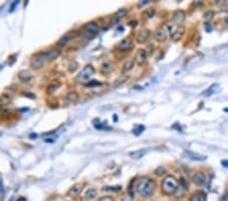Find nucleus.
Returning a JSON list of instances; mask_svg holds the SVG:
<instances>
[{
  "label": "nucleus",
  "instance_id": "obj_1",
  "mask_svg": "<svg viewBox=\"0 0 228 201\" xmlns=\"http://www.w3.org/2000/svg\"><path fill=\"white\" fill-rule=\"evenodd\" d=\"M137 192L140 194L142 197L148 198L153 195L156 189V183L154 180L150 178H142L137 183Z\"/></svg>",
  "mask_w": 228,
  "mask_h": 201
},
{
  "label": "nucleus",
  "instance_id": "obj_2",
  "mask_svg": "<svg viewBox=\"0 0 228 201\" xmlns=\"http://www.w3.org/2000/svg\"><path fill=\"white\" fill-rule=\"evenodd\" d=\"M178 187V181L174 176H167L161 182V191L165 194V195H171L174 194Z\"/></svg>",
  "mask_w": 228,
  "mask_h": 201
},
{
  "label": "nucleus",
  "instance_id": "obj_3",
  "mask_svg": "<svg viewBox=\"0 0 228 201\" xmlns=\"http://www.w3.org/2000/svg\"><path fill=\"white\" fill-rule=\"evenodd\" d=\"M46 62H48L47 55H46V51H43V52H39L33 56V58L30 59V66L34 70H40L44 67Z\"/></svg>",
  "mask_w": 228,
  "mask_h": 201
},
{
  "label": "nucleus",
  "instance_id": "obj_4",
  "mask_svg": "<svg viewBox=\"0 0 228 201\" xmlns=\"http://www.w3.org/2000/svg\"><path fill=\"white\" fill-rule=\"evenodd\" d=\"M94 73H96L94 67L91 65V64H88V65H86L85 67L79 72L78 76H77V79H78V80H87V79H89Z\"/></svg>",
  "mask_w": 228,
  "mask_h": 201
},
{
  "label": "nucleus",
  "instance_id": "obj_5",
  "mask_svg": "<svg viewBox=\"0 0 228 201\" xmlns=\"http://www.w3.org/2000/svg\"><path fill=\"white\" fill-rule=\"evenodd\" d=\"M133 48H134V42L130 38L123 39L117 46V49L119 51H122V52H127V51L132 50Z\"/></svg>",
  "mask_w": 228,
  "mask_h": 201
},
{
  "label": "nucleus",
  "instance_id": "obj_6",
  "mask_svg": "<svg viewBox=\"0 0 228 201\" xmlns=\"http://www.w3.org/2000/svg\"><path fill=\"white\" fill-rule=\"evenodd\" d=\"M147 60V52L144 49H139L135 54L134 61L139 65H143Z\"/></svg>",
  "mask_w": 228,
  "mask_h": 201
},
{
  "label": "nucleus",
  "instance_id": "obj_7",
  "mask_svg": "<svg viewBox=\"0 0 228 201\" xmlns=\"http://www.w3.org/2000/svg\"><path fill=\"white\" fill-rule=\"evenodd\" d=\"M74 37H75V32L67 33V34H65L64 36H62L61 38L58 40V42H57V46H58L59 48L65 47V46L70 42V40L73 39Z\"/></svg>",
  "mask_w": 228,
  "mask_h": 201
},
{
  "label": "nucleus",
  "instance_id": "obj_8",
  "mask_svg": "<svg viewBox=\"0 0 228 201\" xmlns=\"http://www.w3.org/2000/svg\"><path fill=\"white\" fill-rule=\"evenodd\" d=\"M154 37H155V40L157 42H159V43H163V42L166 40V37H167L166 28H165L164 26H159V28L155 31Z\"/></svg>",
  "mask_w": 228,
  "mask_h": 201
},
{
  "label": "nucleus",
  "instance_id": "obj_9",
  "mask_svg": "<svg viewBox=\"0 0 228 201\" xmlns=\"http://www.w3.org/2000/svg\"><path fill=\"white\" fill-rule=\"evenodd\" d=\"M83 187H84V185L81 184V183H77V184L73 185L71 188L68 190L67 196H69V197H76V196L79 195L80 192L83 190Z\"/></svg>",
  "mask_w": 228,
  "mask_h": 201
},
{
  "label": "nucleus",
  "instance_id": "obj_10",
  "mask_svg": "<svg viewBox=\"0 0 228 201\" xmlns=\"http://www.w3.org/2000/svg\"><path fill=\"white\" fill-rule=\"evenodd\" d=\"M79 99V96L76 92H69L65 97H64V102L66 105H72L75 104Z\"/></svg>",
  "mask_w": 228,
  "mask_h": 201
},
{
  "label": "nucleus",
  "instance_id": "obj_11",
  "mask_svg": "<svg viewBox=\"0 0 228 201\" xmlns=\"http://www.w3.org/2000/svg\"><path fill=\"white\" fill-rule=\"evenodd\" d=\"M206 175L203 172H197L196 174L193 177V181H194L195 184L199 185V186H203V185L206 184Z\"/></svg>",
  "mask_w": 228,
  "mask_h": 201
},
{
  "label": "nucleus",
  "instance_id": "obj_12",
  "mask_svg": "<svg viewBox=\"0 0 228 201\" xmlns=\"http://www.w3.org/2000/svg\"><path fill=\"white\" fill-rule=\"evenodd\" d=\"M185 32H186V28L183 26H178L173 32L171 33V39L173 40L174 42L178 41L183 38V36L185 35Z\"/></svg>",
  "mask_w": 228,
  "mask_h": 201
},
{
  "label": "nucleus",
  "instance_id": "obj_13",
  "mask_svg": "<svg viewBox=\"0 0 228 201\" xmlns=\"http://www.w3.org/2000/svg\"><path fill=\"white\" fill-rule=\"evenodd\" d=\"M46 55H47V59L48 62H51V61H54L58 58L59 56L61 55V50L60 49H50L46 51Z\"/></svg>",
  "mask_w": 228,
  "mask_h": 201
},
{
  "label": "nucleus",
  "instance_id": "obj_14",
  "mask_svg": "<svg viewBox=\"0 0 228 201\" xmlns=\"http://www.w3.org/2000/svg\"><path fill=\"white\" fill-rule=\"evenodd\" d=\"M150 37V31L147 28H142L139 31L138 35H137V41L138 43H145Z\"/></svg>",
  "mask_w": 228,
  "mask_h": 201
},
{
  "label": "nucleus",
  "instance_id": "obj_15",
  "mask_svg": "<svg viewBox=\"0 0 228 201\" xmlns=\"http://www.w3.org/2000/svg\"><path fill=\"white\" fill-rule=\"evenodd\" d=\"M83 28L87 33H89V34H96L99 30L98 25H97L96 21H89V23H86L85 25L83 26Z\"/></svg>",
  "mask_w": 228,
  "mask_h": 201
},
{
  "label": "nucleus",
  "instance_id": "obj_16",
  "mask_svg": "<svg viewBox=\"0 0 228 201\" xmlns=\"http://www.w3.org/2000/svg\"><path fill=\"white\" fill-rule=\"evenodd\" d=\"M186 18V12L183 10H176V11L173 12L171 16V19L173 23H181L185 21Z\"/></svg>",
  "mask_w": 228,
  "mask_h": 201
},
{
  "label": "nucleus",
  "instance_id": "obj_17",
  "mask_svg": "<svg viewBox=\"0 0 228 201\" xmlns=\"http://www.w3.org/2000/svg\"><path fill=\"white\" fill-rule=\"evenodd\" d=\"M17 77H18L19 80H21L23 82H28V81L32 80L33 75L30 74V71H28V70H21V71L18 72Z\"/></svg>",
  "mask_w": 228,
  "mask_h": 201
},
{
  "label": "nucleus",
  "instance_id": "obj_18",
  "mask_svg": "<svg viewBox=\"0 0 228 201\" xmlns=\"http://www.w3.org/2000/svg\"><path fill=\"white\" fill-rule=\"evenodd\" d=\"M114 64H113L112 62H110V61H108V62H105L101 65V73L103 74V75H107V74H110V72L114 70Z\"/></svg>",
  "mask_w": 228,
  "mask_h": 201
},
{
  "label": "nucleus",
  "instance_id": "obj_19",
  "mask_svg": "<svg viewBox=\"0 0 228 201\" xmlns=\"http://www.w3.org/2000/svg\"><path fill=\"white\" fill-rule=\"evenodd\" d=\"M147 151L146 149H139V151H131L129 153L130 158H134V160H138V158H141L146 154Z\"/></svg>",
  "mask_w": 228,
  "mask_h": 201
},
{
  "label": "nucleus",
  "instance_id": "obj_20",
  "mask_svg": "<svg viewBox=\"0 0 228 201\" xmlns=\"http://www.w3.org/2000/svg\"><path fill=\"white\" fill-rule=\"evenodd\" d=\"M187 156L193 161H198V162H203V161H205L207 158L205 156H201V154L195 153V152L192 151H187Z\"/></svg>",
  "mask_w": 228,
  "mask_h": 201
},
{
  "label": "nucleus",
  "instance_id": "obj_21",
  "mask_svg": "<svg viewBox=\"0 0 228 201\" xmlns=\"http://www.w3.org/2000/svg\"><path fill=\"white\" fill-rule=\"evenodd\" d=\"M61 87V82L60 81H52V82L50 83V85H48L47 87V92L48 94H53V92H55L57 89H58L59 87Z\"/></svg>",
  "mask_w": 228,
  "mask_h": 201
},
{
  "label": "nucleus",
  "instance_id": "obj_22",
  "mask_svg": "<svg viewBox=\"0 0 228 201\" xmlns=\"http://www.w3.org/2000/svg\"><path fill=\"white\" fill-rule=\"evenodd\" d=\"M207 196L204 192H197L190 198V201H206Z\"/></svg>",
  "mask_w": 228,
  "mask_h": 201
},
{
  "label": "nucleus",
  "instance_id": "obj_23",
  "mask_svg": "<svg viewBox=\"0 0 228 201\" xmlns=\"http://www.w3.org/2000/svg\"><path fill=\"white\" fill-rule=\"evenodd\" d=\"M134 64H135V61H134V60H128V61H126V62L124 63L123 67H122V73L125 74L126 72H129L130 70H132L133 67H134Z\"/></svg>",
  "mask_w": 228,
  "mask_h": 201
},
{
  "label": "nucleus",
  "instance_id": "obj_24",
  "mask_svg": "<svg viewBox=\"0 0 228 201\" xmlns=\"http://www.w3.org/2000/svg\"><path fill=\"white\" fill-rule=\"evenodd\" d=\"M97 195V191L96 189H93V188H90L88 189L87 191L85 192V194H84V198L87 200H92L94 199V198L96 197Z\"/></svg>",
  "mask_w": 228,
  "mask_h": 201
},
{
  "label": "nucleus",
  "instance_id": "obj_25",
  "mask_svg": "<svg viewBox=\"0 0 228 201\" xmlns=\"http://www.w3.org/2000/svg\"><path fill=\"white\" fill-rule=\"evenodd\" d=\"M128 78H129L128 75H126V74H122V75H120L118 78L116 79V80L114 81V87H120V85H124V83L128 80Z\"/></svg>",
  "mask_w": 228,
  "mask_h": 201
},
{
  "label": "nucleus",
  "instance_id": "obj_26",
  "mask_svg": "<svg viewBox=\"0 0 228 201\" xmlns=\"http://www.w3.org/2000/svg\"><path fill=\"white\" fill-rule=\"evenodd\" d=\"M217 89H218V85H217V83H215V85H211V87L208 88V89L206 90V92H203V94H204V96H206V97H209V96H211V94H213L214 92H216Z\"/></svg>",
  "mask_w": 228,
  "mask_h": 201
},
{
  "label": "nucleus",
  "instance_id": "obj_27",
  "mask_svg": "<svg viewBox=\"0 0 228 201\" xmlns=\"http://www.w3.org/2000/svg\"><path fill=\"white\" fill-rule=\"evenodd\" d=\"M84 85L87 87H101L103 85V82L101 81H97V80H90V81H87L86 83H84Z\"/></svg>",
  "mask_w": 228,
  "mask_h": 201
},
{
  "label": "nucleus",
  "instance_id": "obj_28",
  "mask_svg": "<svg viewBox=\"0 0 228 201\" xmlns=\"http://www.w3.org/2000/svg\"><path fill=\"white\" fill-rule=\"evenodd\" d=\"M154 13H155V11H154L153 8H149V9L145 10L144 13H143V16H144L146 19H149V18H151V17H153Z\"/></svg>",
  "mask_w": 228,
  "mask_h": 201
},
{
  "label": "nucleus",
  "instance_id": "obj_29",
  "mask_svg": "<svg viewBox=\"0 0 228 201\" xmlns=\"http://www.w3.org/2000/svg\"><path fill=\"white\" fill-rule=\"evenodd\" d=\"M68 71L69 72H74L75 70L78 68V63L76 61H71L69 64H68Z\"/></svg>",
  "mask_w": 228,
  "mask_h": 201
},
{
  "label": "nucleus",
  "instance_id": "obj_30",
  "mask_svg": "<svg viewBox=\"0 0 228 201\" xmlns=\"http://www.w3.org/2000/svg\"><path fill=\"white\" fill-rule=\"evenodd\" d=\"M10 102V97H0V108L8 105Z\"/></svg>",
  "mask_w": 228,
  "mask_h": 201
},
{
  "label": "nucleus",
  "instance_id": "obj_31",
  "mask_svg": "<svg viewBox=\"0 0 228 201\" xmlns=\"http://www.w3.org/2000/svg\"><path fill=\"white\" fill-rule=\"evenodd\" d=\"M128 14V10L126 8H122V9L118 10L116 13H115V16H117L118 18H121V17H124Z\"/></svg>",
  "mask_w": 228,
  "mask_h": 201
},
{
  "label": "nucleus",
  "instance_id": "obj_32",
  "mask_svg": "<svg viewBox=\"0 0 228 201\" xmlns=\"http://www.w3.org/2000/svg\"><path fill=\"white\" fill-rule=\"evenodd\" d=\"M213 16H214V12L213 11H207V12H205L204 13V19L206 21H211L212 18H213Z\"/></svg>",
  "mask_w": 228,
  "mask_h": 201
},
{
  "label": "nucleus",
  "instance_id": "obj_33",
  "mask_svg": "<svg viewBox=\"0 0 228 201\" xmlns=\"http://www.w3.org/2000/svg\"><path fill=\"white\" fill-rule=\"evenodd\" d=\"M103 190L106 191H114V192H119L122 190V187L121 186H112V187H105Z\"/></svg>",
  "mask_w": 228,
  "mask_h": 201
},
{
  "label": "nucleus",
  "instance_id": "obj_34",
  "mask_svg": "<svg viewBox=\"0 0 228 201\" xmlns=\"http://www.w3.org/2000/svg\"><path fill=\"white\" fill-rule=\"evenodd\" d=\"M144 126H139V127H137L136 129L133 130V133L135 134V135H139V134H141L143 131H144Z\"/></svg>",
  "mask_w": 228,
  "mask_h": 201
},
{
  "label": "nucleus",
  "instance_id": "obj_35",
  "mask_svg": "<svg viewBox=\"0 0 228 201\" xmlns=\"http://www.w3.org/2000/svg\"><path fill=\"white\" fill-rule=\"evenodd\" d=\"M165 173H166V171H165V169H164V168H162V167L158 168V169H157L155 171V174L157 176H162V175H164Z\"/></svg>",
  "mask_w": 228,
  "mask_h": 201
},
{
  "label": "nucleus",
  "instance_id": "obj_36",
  "mask_svg": "<svg viewBox=\"0 0 228 201\" xmlns=\"http://www.w3.org/2000/svg\"><path fill=\"white\" fill-rule=\"evenodd\" d=\"M98 201H115L114 198L110 197V196H103L98 199Z\"/></svg>",
  "mask_w": 228,
  "mask_h": 201
},
{
  "label": "nucleus",
  "instance_id": "obj_37",
  "mask_svg": "<svg viewBox=\"0 0 228 201\" xmlns=\"http://www.w3.org/2000/svg\"><path fill=\"white\" fill-rule=\"evenodd\" d=\"M119 21H120V18H118L117 16L112 17V25H117L119 23Z\"/></svg>",
  "mask_w": 228,
  "mask_h": 201
},
{
  "label": "nucleus",
  "instance_id": "obj_38",
  "mask_svg": "<svg viewBox=\"0 0 228 201\" xmlns=\"http://www.w3.org/2000/svg\"><path fill=\"white\" fill-rule=\"evenodd\" d=\"M17 3H18V1H14L13 3L11 4V7H10V11H13L14 10V7L17 5Z\"/></svg>",
  "mask_w": 228,
  "mask_h": 201
},
{
  "label": "nucleus",
  "instance_id": "obj_39",
  "mask_svg": "<svg viewBox=\"0 0 228 201\" xmlns=\"http://www.w3.org/2000/svg\"><path fill=\"white\" fill-rule=\"evenodd\" d=\"M221 163H222L223 167L228 168V161H227V160H223L222 162H221Z\"/></svg>",
  "mask_w": 228,
  "mask_h": 201
},
{
  "label": "nucleus",
  "instance_id": "obj_40",
  "mask_svg": "<svg viewBox=\"0 0 228 201\" xmlns=\"http://www.w3.org/2000/svg\"><path fill=\"white\" fill-rule=\"evenodd\" d=\"M129 25H130V26H132L133 28H135V26H137V21H131L129 23Z\"/></svg>",
  "mask_w": 228,
  "mask_h": 201
},
{
  "label": "nucleus",
  "instance_id": "obj_41",
  "mask_svg": "<svg viewBox=\"0 0 228 201\" xmlns=\"http://www.w3.org/2000/svg\"><path fill=\"white\" fill-rule=\"evenodd\" d=\"M206 31H207V32H211V31H212V26L206 25Z\"/></svg>",
  "mask_w": 228,
  "mask_h": 201
},
{
  "label": "nucleus",
  "instance_id": "obj_42",
  "mask_svg": "<svg viewBox=\"0 0 228 201\" xmlns=\"http://www.w3.org/2000/svg\"><path fill=\"white\" fill-rule=\"evenodd\" d=\"M224 21H225V23H226V25H228V16H227V17H225Z\"/></svg>",
  "mask_w": 228,
  "mask_h": 201
}]
</instances>
